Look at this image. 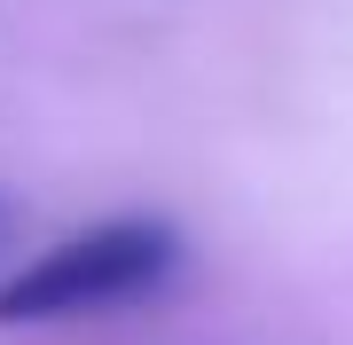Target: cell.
<instances>
[{
    "label": "cell",
    "instance_id": "obj_1",
    "mask_svg": "<svg viewBox=\"0 0 353 345\" xmlns=\"http://www.w3.org/2000/svg\"><path fill=\"white\" fill-rule=\"evenodd\" d=\"M173 228L165 220H102L87 236L48 243L39 259H24L0 282V322H55V314H87L110 298H134L173 267Z\"/></svg>",
    "mask_w": 353,
    "mask_h": 345
}]
</instances>
